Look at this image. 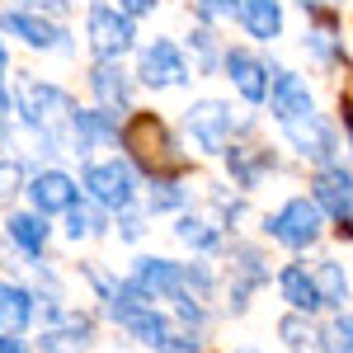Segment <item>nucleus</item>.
Returning <instances> with one entry per match:
<instances>
[{
    "label": "nucleus",
    "mask_w": 353,
    "mask_h": 353,
    "mask_svg": "<svg viewBox=\"0 0 353 353\" xmlns=\"http://www.w3.org/2000/svg\"><path fill=\"white\" fill-rule=\"evenodd\" d=\"M316 288H321V301H325L330 311H344V301H349V273L339 269L334 259L316 264Z\"/></svg>",
    "instance_id": "nucleus-24"
},
{
    "label": "nucleus",
    "mask_w": 353,
    "mask_h": 353,
    "mask_svg": "<svg viewBox=\"0 0 353 353\" xmlns=\"http://www.w3.org/2000/svg\"><path fill=\"white\" fill-rule=\"evenodd\" d=\"M5 236L19 245L28 259H38L48 250V217L43 212H14V217H5Z\"/></svg>",
    "instance_id": "nucleus-20"
},
{
    "label": "nucleus",
    "mask_w": 353,
    "mask_h": 353,
    "mask_svg": "<svg viewBox=\"0 0 353 353\" xmlns=\"http://www.w3.org/2000/svg\"><path fill=\"white\" fill-rule=\"evenodd\" d=\"M311 198L321 203L325 217L339 221V236H353V170L344 165H321L311 179Z\"/></svg>",
    "instance_id": "nucleus-6"
},
{
    "label": "nucleus",
    "mask_w": 353,
    "mask_h": 353,
    "mask_svg": "<svg viewBox=\"0 0 353 353\" xmlns=\"http://www.w3.org/2000/svg\"><path fill=\"white\" fill-rule=\"evenodd\" d=\"M339 113H344V123H349V132H353V104H339Z\"/></svg>",
    "instance_id": "nucleus-39"
},
{
    "label": "nucleus",
    "mask_w": 353,
    "mask_h": 353,
    "mask_svg": "<svg viewBox=\"0 0 353 353\" xmlns=\"http://www.w3.org/2000/svg\"><path fill=\"white\" fill-rule=\"evenodd\" d=\"M283 132L292 141V151H301L311 165H334L339 156V141H334V128H330L321 113L311 109L306 118H292V123H283Z\"/></svg>",
    "instance_id": "nucleus-8"
},
{
    "label": "nucleus",
    "mask_w": 353,
    "mask_h": 353,
    "mask_svg": "<svg viewBox=\"0 0 353 353\" xmlns=\"http://www.w3.org/2000/svg\"><path fill=\"white\" fill-rule=\"evenodd\" d=\"M325 353H353V316H334L325 330Z\"/></svg>",
    "instance_id": "nucleus-29"
},
{
    "label": "nucleus",
    "mask_w": 353,
    "mask_h": 353,
    "mask_svg": "<svg viewBox=\"0 0 353 353\" xmlns=\"http://www.w3.org/2000/svg\"><path fill=\"white\" fill-rule=\"evenodd\" d=\"M174 236L189 245V250H198V254H212V250H221V226L208 217H179V226H174Z\"/></svg>",
    "instance_id": "nucleus-23"
},
{
    "label": "nucleus",
    "mask_w": 353,
    "mask_h": 353,
    "mask_svg": "<svg viewBox=\"0 0 353 353\" xmlns=\"http://www.w3.org/2000/svg\"><path fill=\"white\" fill-rule=\"evenodd\" d=\"M81 189L90 193V203H99L104 212H128L137 203V170L132 161H99V165H90L85 170V179H81Z\"/></svg>",
    "instance_id": "nucleus-4"
},
{
    "label": "nucleus",
    "mask_w": 353,
    "mask_h": 353,
    "mask_svg": "<svg viewBox=\"0 0 353 353\" xmlns=\"http://www.w3.org/2000/svg\"><path fill=\"white\" fill-rule=\"evenodd\" d=\"M221 66H226V81L241 90L245 104H264V99H269L273 76H269V66H264V61H259L254 52H245V48H231V52L221 57Z\"/></svg>",
    "instance_id": "nucleus-11"
},
{
    "label": "nucleus",
    "mask_w": 353,
    "mask_h": 353,
    "mask_svg": "<svg viewBox=\"0 0 353 353\" xmlns=\"http://www.w3.org/2000/svg\"><path fill=\"white\" fill-rule=\"evenodd\" d=\"M321 226H325V212H321L316 198H288L278 212L264 217L269 241L288 245V250H306V245H316V241H321Z\"/></svg>",
    "instance_id": "nucleus-3"
},
{
    "label": "nucleus",
    "mask_w": 353,
    "mask_h": 353,
    "mask_svg": "<svg viewBox=\"0 0 353 353\" xmlns=\"http://www.w3.org/2000/svg\"><path fill=\"white\" fill-rule=\"evenodd\" d=\"M184 128H189L198 151L226 156V146H231V137L241 128V118L231 113V104H221V99H198L193 109H184Z\"/></svg>",
    "instance_id": "nucleus-5"
},
{
    "label": "nucleus",
    "mask_w": 353,
    "mask_h": 353,
    "mask_svg": "<svg viewBox=\"0 0 353 353\" xmlns=\"http://www.w3.org/2000/svg\"><path fill=\"white\" fill-rule=\"evenodd\" d=\"M38 316V292H28L24 283H0V330L24 334Z\"/></svg>",
    "instance_id": "nucleus-19"
},
{
    "label": "nucleus",
    "mask_w": 353,
    "mask_h": 353,
    "mask_svg": "<svg viewBox=\"0 0 353 353\" xmlns=\"http://www.w3.org/2000/svg\"><path fill=\"white\" fill-rule=\"evenodd\" d=\"M212 203H217L221 221H241V212H245V203H241V198H226V193H212Z\"/></svg>",
    "instance_id": "nucleus-32"
},
{
    "label": "nucleus",
    "mask_w": 353,
    "mask_h": 353,
    "mask_svg": "<svg viewBox=\"0 0 353 353\" xmlns=\"http://www.w3.org/2000/svg\"><path fill=\"white\" fill-rule=\"evenodd\" d=\"M132 283L151 301H174L179 292H184V264L161 259V254H146V259H137V264H132Z\"/></svg>",
    "instance_id": "nucleus-12"
},
{
    "label": "nucleus",
    "mask_w": 353,
    "mask_h": 353,
    "mask_svg": "<svg viewBox=\"0 0 353 353\" xmlns=\"http://www.w3.org/2000/svg\"><path fill=\"white\" fill-rule=\"evenodd\" d=\"M0 353H28V344L19 334H10V330H0Z\"/></svg>",
    "instance_id": "nucleus-36"
},
{
    "label": "nucleus",
    "mask_w": 353,
    "mask_h": 353,
    "mask_svg": "<svg viewBox=\"0 0 353 353\" xmlns=\"http://www.w3.org/2000/svg\"><path fill=\"white\" fill-rule=\"evenodd\" d=\"M137 81L151 85V90H179V85H189V61H184V52L170 38H156L151 48H141Z\"/></svg>",
    "instance_id": "nucleus-7"
},
{
    "label": "nucleus",
    "mask_w": 353,
    "mask_h": 353,
    "mask_svg": "<svg viewBox=\"0 0 353 353\" xmlns=\"http://www.w3.org/2000/svg\"><path fill=\"white\" fill-rule=\"evenodd\" d=\"M99 231H104V212H99V203H94V208L76 203V208L66 212V236H71V241H81V236H99Z\"/></svg>",
    "instance_id": "nucleus-26"
},
{
    "label": "nucleus",
    "mask_w": 353,
    "mask_h": 353,
    "mask_svg": "<svg viewBox=\"0 0 353 353\" xmlns=\"http://www.w3.org/2000/svg\"><path fill=\"white\" fill-rule=\"evenodd\" d=\"M198 19L208 24H226V19H241V0H193Z\"/></svg>",
    "instance_id": "nucleus-30"
},
{
    "label": "nucleus",
    "mask_w": 353,
    "mask_h": 353,
    "mask_svg": "<svg viewBox=\"0 0 353 353\" xmlns=\"http://www.w3.org/2000/svg\"><path fill=\"white\" fill-rule=\"evenodd\" d=\"M123 146L132 151L137 161H151V165H161V161H174V141H170V132L161 128V118H151V113H141V118H132L128 128H123Z\"/></svg>",
    "instance_id": "nucleus-13"
},
{
    "label": "nucleus",
    "mask_w": 353,
    "mask_h": 353,
    "mask_svg": "<svg viewBox=\"0 0 353 353\" xmlns=\"http://www.w3.org/2000/svg\"><path fill=\"white\" fill-rule=\"evenodd\" d=\"M241 24L250 28V38H278L283 33V5L278 0H241Z\"/></svg>",
    "instance_id": "nucleus-21"
},
{
    "label": "nucleus",
    "mask_w": 353,
    "mask_h": 353,
    "mask_svg": "<svg viewBox=\"0 0 353 353\" xmlns=\"http://www.w3.org/2000/svg\"><path fill=\"white\" fill-rule=\"evenodd\" d=\"M10 123V94H5V81H0V128Z\"/></svg>",
    "instance_id": "nucleus-37"
},
{
    "label": "nucleus",
    "mask_w": 353,
    "mask_h": 353,
    "mask_svg": "<svg viewBox=\"0 0 353 353\" xmlns=\"http://www.w3.org/2000/svg\"><path fill=\"white\" fill-rule=\"evenodd\" d=\"M278 334H283V344L292 353H325V334H316V330L301 321V311H292V316H283L278 321Z\"/></svg>",
    "instance_id": "nucleus-25"
},
{
    "label": "nucleus",
    "mask_w": 353,
    "mask_h": 353,
    "mask_svg": "<svg viewBox=\"0 0 353 353\" xmlns=\"http://www.w3.org/2000/svg\"><path fill=\"white\" fill-rule=\"evenodd\" d=\"M28 203H33V212H43V217H52V212H71L76 203H81V184L66 174V170H38L33 179H28Z\"/></svg>",
    "instance_id": "nucleus-10"
},
{
    "label": "nucleus",
    "mask_w": 353,
    "mask_h": 353,
    "mask_svg": "<svg viewBox=\"0 0 353 353\" xmlns=\"http://www.w3.org/2000/svg\"><path fill=\"white\" fill-rule=\"evenodd\" d=\"M269 109H273V118H278V128H283V123H292V118H306L316 104H311V90H306L301 76H292V71H273Z\"/></svg>",
    "instance_id": "nucleus-15"
},
{
    "label": "nucleus",
    "mask_w": 353,
    "mask_h": 353,
    "mask_svg": "<svg viewBox=\"0 0 353 353\" xmlns=\"http://www.w3.org/2000/svg\"><path fill=\"white\" fill-rule=\"evenodd\" d=\"M189 48L198 52V71H203V76H212V71H217V57H226V52H217V38H212L208 28H193Z\"/></svg>",
    "instance_id": "nucleus-27"
},
{
    "label": "nucleus",
    "mask_w": 353,
    "mask_h": 353,
    "mask_svg": "<svg viewBox=\"0 0 353 353\" xmlns=\"http://www.w3.org/2000/svg\"><path fill=\"white\" fill-rule=\"evenodd\" d=\"M90 90H94L99 109L128 113V104H132V76H128L118 61H94V71H90Z\"/></svg>",
    "instance_id": "nucleus-16"
},
{
    "label": "nucleus",
    "mask_w": 353,
    "mask_h": 353,
    "mask_svg": "<svg viewBox=\"0 0 353 353\" xmlns=\"http://www.w3.org/2000/svg\"><path fill=\"white\" fill-rule=\"evenodd\" d=\"M85 38H90V52L99 57V61H118V57L132 52V43H137L132 14L118 10V5L94 0V5L85 10Z\"/></svg>",
    "instance_id": "nucleus-2"
},
{
    "label": "nucleus",
    "mask_w": 353,
    "mask_h": 353,
    "mask_svg": "<svg viewBox=\"0 0 353 353\" xmlns=\"http://www.w3.org/2000/svg\"><path fill=\"white\" fill-rule=\"evenodd\" d=\"M19 189H28L24 161H14V156H10V161H0V203H5V198H14Z\"/></svg>",
    "instance_id": "nucleus-31"
},
{
    "label": "nucleus",
    "mask_w": 353,
    "mask_h": 353,
    "mask_svg": "<svg viewBox=\"0 0 353 353\" xmlns=\"http://www.w3.org/2000/svg\"><path fill=\"white\" fill-rule=\"evenodd\" d=\"M236 353H259V349H236Z\"/></svg>",
    "instance_id": "nucleus-40"
},
{
    "label": "nucleus",
    "mask_w": 353,
    "mask_h": 353,
    "mask_svg": "<svg viewBox=\"0 0 353 353\" xmlns=\"http://www.w3.org/2000/svg\"><path fill=\"white\" fill-rule=\"evenodd\" d=\"M189 203V193L179 189L174 179H156L151 184V212H174V208H184Z\"/></svg>",
    "instance_id": "nucleus-28"
},
{
    "label": "nucleus",
    "mask_w": 353,
    "mask_h": 353,
    "mask_svg": "<svg viewBox=\"0 0 353 353\" xmlns=\"http://www.w3.org/2000/svg\"><path fill=\"white\" fill-rule=\"evenodd\" d=\"M5 71H10V52H5V38H0V81H5Z\"/></svg>",
    "instance_id": "nucleus-38"
},
{
    "label": "nucleus",
    "mask_w": 353,
    "mask_h": 353,
    "mask_svg": "<svg viewBox=\"0 0 353 353\" xmlns=\"http://www.w3.org/2000/svg\"><path fill=\"white\" fill-rule=\"evenodd\" d=\"M269 283V264L254 245H231V311H245V297Z\"/></svg>",
    "instance_id": "nucleus-14"
},
{
    "label": "nucleus",
    "mask_w": 353,
    "mask_h": 353,
    "mask_svg": "<svg viewBox=\"0 0 353 353\" xmlns=\"http://www.w3.org/2000/svg\"><path fill=\"white\" fill-rule=\"evenodd\" d=\"M0 33L19 38L28 48H43V52H71L66 28H57L52 19H43V14H33V10H5V14H0Z\"/></svg>",
    "instance_id": "nucleus-9"
},
{
    "label": "nucleus",
    "mask_w": 353,
    "mask_h": 353,
    "mask_svg": "<svg viewBox=\"0 0 353 353\" xmlns=\"http://www.w3.org/2000/svg\"><path fill=\"white\" fill-rule=\"evenodd\" d=\"M278 292H283V301H288L292 311H301V316H316V311L325 306V301H321V288H316V273H306L301 264H283Z\"/></svg>",
    "instance_id": "nucleus-18"
},
{
    "label": "nucleus",
    "mask_w": 353,
    "mask_h": 353,
    "mask_svg": "<svg viewBox=\"0 0 353 353\" xmlns=\"http://www.w3.org/2000/svg\"><path fill=\"white\" fill-rule=\"evenodd\" d=\"M90 321L85 316H71L66 325H52V330H43V353H85V344H90Z\"/></svg>",
    "instance_id": "nucleus-22"
},
{
    "label": "nucleus",
    "mask_w": 353,
    "mask_h": 353,
    "mask_svg": "<svg viewBox=\"0 0 353 353\" xmlns=\"http://www.w3.org/2000/svg\"><path fill=\"white\" fill-rule=\"evenodd\" d=\"M33 10V14H43V10H48V14H66V0H19V5H14V10Z\"/></svg>",
    "instance_id": "nucleus-34"
},
{
    "label": "nucleus",
    "mask_w": 353,
    "mask_h": 353,
    "mask_svg": "<svg viewBox=\"0 0 353 353\" xmlns=\"http://www.w3.org/2000/svg\"><path fill=\"white\" fill-rule=\"evenodd\" d=\"M71 94L52 81H24L19 85V118L38 132L43 146H66V128H71Z\"/></svg>",
    "instance_id": "nucleus-1"
},
{
    "label": "nucleus",
    "mask_w": 353,
    "mask_h": 353,
    "mask_svg": "<svg viewBox=\"0 0 353 353\" xmlns=\"http://www.w3.org/2000/svg\"><path fill=\"white\" fill-rule=\"evenodd\" d=\"M156 5H161V0H118V10H128L132 19H141V14H156Z\"/></svg>",
    "instance_id": "nucleus-35"
},
{
    "label": "nucleus",
    "mask_w": 353,
    "mask_h": 353,
    "mask_svg": "<svg viewBox=\"0 0 353 353\" xmlns=\"http://www.w3.org/2000/svg\"><path fill=\"white\" fill-rule=\"evenodd\" d=\"M141 231H146V221L128 208V212H123V226H118V236H123V241H141Z\"/></svg>",
    "instance_id": "nucleus-33"
},
{
    "label": "nucleus",
    "mask_w": 353,
    "mask_h": 353,
    "mask_svg": "<svg viewBox=\"0 0 353 353\" xmlns=\"http://www.w3.org/2000/svg\"><path fill=\"white\" fill-rule=\"evenodd\" d=\"M226 170L241 184V193L259 189V179L273 174V151L269 146H226Z\"/></svg>",
    "instance_id": "nucleus-17"
}]
</instances>
